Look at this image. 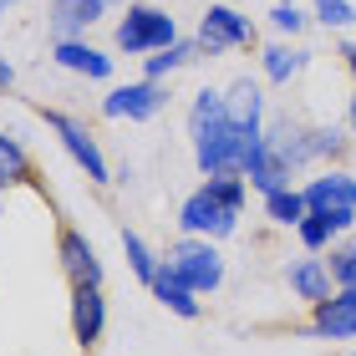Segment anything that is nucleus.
<instances>
[{
	"label": "nucleus",
	"mask_w": 356,
	"mask_h": 356,
	"mask_svg": "<svg viewBox=\"0 0 356 356\" xmlns=\"http://www.w3.org/2000/svg\"><path fill=\"white\" fill-rule=\"evenodd\" d=\"M260 148H265V127H234V122H224L209 138L193 143V163H199L204 178H219V173H239V178H245L250 158Z\"/></svg>",
	"instance_id": "f257e3e1"
},
{
	"label": "nucleus",
	"mask_w": 356,
	"mask_h": 356,
	"mask_svg": "<svg viewBox=\"0 0 356 356\" xmlns=\"http://www.w3.org/2000/svg\"><path fill=\"white\" fill-rule=\"evenodd\" d=\"M112 41H118V51H127V56L168 51V46L178 41V21L168 10H158V6H127L118 31H112Z\"/></svg>",
	"instance_id": "f03ea898"
},
{
	"label": "nucleus",
	"mask_w": 356,
	"mask_h": 356,
	"mask_svg": "<svg viewBox=\"0 0 356 356\" xmlns=\"http://www.w3.org/2000/svg\"><path fill=\"white\" fill-rule=\"evenodd\" d=\"M163 265L193 290V296H209V290H219V285H224V254L209 245V239H199V234L173 239L168 254H163Z\"/></svg>",
	"instance_id": "7ed1b4c3"
},
{
	"label": "nucleus",
	"mask_w": 356,
	"mask_h": 356,
	"mask_svg": "<svg viewBox=\"0 0 356 356\" xmlns=\"http://www.w3.org/2000/svg\"><path fill=\"white\" fill-rule=\"evenodd\" d=\"M178 224H184V234H199V239H224L239 229V209L224 204L209 184H199L184 199V209H178Z\"/></svg>",
	"instance_id": "20e7f679"
},
{
	"label": "nucleus",
	"mask_w": 356,
	"mask_h": 356,
	"mask_svg": "<svg viewBox=\"0 0 356 356\" xmlns=\"http://www.w3.org/2000/svg\"><path fill=\"white\" fill-rule=\"evenodd\" d=\"M199 51L204 56H219V51H250L254 41V26L245 21V15H239L234 6H209L204 10V21H199Z\"/></svg>",
	"instance_id": "39448f33"
},
{
	"label": "nucleus",
	"mask_w": 356,
	"mask_h": 356,
	"mask_svg": "<svg viewBox=\"0 0 356 356\" xmlns=\"http://www.w3.org/2000/svg\"><path fill=\"white\" fill-rule=\"evenodd\" d=\"M41 112V122L51 127V133L61 138V148H67L72 158H76V168H87V178L92 184H112L107 178V158H102V148H97V138L87 133L76 118H67V112H56V107H36Z\"/></svg>",
	"instance_id": "423d86ee"
},
{
	"label": "nucleus",
	"mask_w": 356,
	"mask_h": 356,
	"mask_svg": "<svg viewBox=\"0 0 356 356\" xmlns=\"http://www.w3.org/2000/svg\"><path fill=\"white\" fill-rule=\"evenodd\" d=\"M56 260H61V275H67V285H102V260H97L92 239L82 229H72V224H56Z\"/></svg>",
	"instance_id": "0eeeda50"
},
{
	"label": "nucleus",
	"mask_w": 356,
	"mask_h": 356,
	"mask_svg": "<svg viewBox=\"0 0 356 356\" xmlns=\"http://www.w3.org/2000/svg\"><path fill=\"white\" fill-rule=\"evenodd\" d=\"M163 102H168V92H163V82H127V87H112L107 97H102V118H127V122H143V118H158L163 112Z\"/></svg>",
	"instance_id": "6e6552de"
},
{
	"label": "nucleus",
	"mask_w": 356,
	"mask_h": 356,
	"mask_svg": "<svg viewBox=\"0 0 356 356\" xmlns=\"http://www.w3.org/2000/svg\"><path fill=\"white\" fill-rule=\"evenodd\" d=\"M107 331V296L102 285H76L72 290V341L82 346V356H92V346Z\"/></svg>",
	"instance_id": "1a4fd4ad"
},
{
	"label": "nucleus",
	"mask_w": 356,
	"mask_h": 356,
	"mask_svg": "<svg viewBox=\"0 0 356 356\" xmlns=\"http://www.w3.org/2000/svg\"><path fill=\"white\" fill-rule=\"evenodd\" d=\"M311 336L321 341H356V296L351 290H336V296L311 305Z\"/></svg>",
	"instance_id": "9d476101"
},
{
	"label": "nucleus",
	"mask_w": 356,
	"mask_h": 356,
	"mask_svg": "<svg viewBox=\"0 0 356 356\" xmlns=\"http://www.w3.org/2000/svg\"><path fill=\"white\" fill-rule=\"evenodd\" d=\"M107 0H51V10H46V26H51L56 41H82L87 31L102 21Z\"/></svg>",
	"instance_id": "9b49d317"
},
{
	"label": "nucleus",
	"mask_w": 356,
	"mask_h": 356,
	"mask_svg": "<svg viewBox=\"0 0 356 356\" xmlns=\"http://www.w3.org/2000/svg\"><path fill=\"white\" fill-rule=\"evenodd\" d=\"M305 193V209L311 214H331V209H356V178L346 168H326L321 178L300 188Z\"/></svg>",
	"instance_id": "f8f14e48"
},
{
	"label": "nucleus",
	"mask_w": 356,
	"mask_h": 356,
	"mask_svg": "<svg viewBox=\"0 0 356 356\" xmlns=\"http://www.w3.org/2000/svg\"><path fill=\"white\" fill-rule=\"evenodd\" d=\"M265 143L275 153L285 158L290 168H305V163H316V153H311V122H300V118H275L270 127H265Z\"/></svg>",
	"instance_id": "ddd939ff"
},
{
	"label": "nucleus",
	"mask_w": 356,
	"mask_h": 356,
	"mask_svg": "<svg viewBox=\"0 0 356 356\" xmlns=\"http://www.w3.org/2000/svg\"><path fill=\"white\" fill-rule=\"evenodd\" d=\"M51 61H56V67H67V72H76V76H92V82H107V76H112V56H102L87 41H56L51 46Z\"/></svg>",
	"instance_id": "4468645a"
},
{
	"label": "nucleus",
	"mask_w": 356,
	"mask_h": 356,
	"mask_svg": "<svg viewBox=\"0 0 356 356\" xmlns=\"http://www.w3.org/2000/svg\"><path fill=\"white\" fill-rule=\"evenodd\" d=\"M15 184H26V188H36L41 199H46V184L36 178V163H31V153L15 143L10 133H0V193L15 188Z\"/></svg>",
	"instance_id": "2eb2a0df"
},
{
	"label": "nucleus",
	"mask_w": 356,
	"mask_h": 356,
	"mask_svg": "<svg viewBox=\"0 0 356 356\" xmlns=\"http://www.w3.org/2000/svg\"><path fill=\"white\" fill-rule=\"evenodd\" d=\"M153 300L158 305H163V311H173V316H184V321H199V311H204V305H199V296H193V290L184 285V280H178V275L163 265V260H158V275H153Z\"/></svg>",
	"instance_id": "dca6fc26"
},
{
	"label": "nucleus",
	"mask_w": 356,
	"mask_h": 356,
	"mask_svg": "<svg viewBox=\"0 0 356 356\" xmlns=\"http://www.w3.org/2000/svg\"><path fill=\"white\" fill-rule=\"evenodd\" d=\"M224 112H229L234 127H265V92H260V82H250V76L229 82V92H224Z\"/></svg>",
	"instance_id": "f3484780"
},
{
	"label": "nucleus",
	"mask_w": 356,
	"mask_h": 356,
	"mask_svg": "<svg viewBox=\"0 0 356 356\" xmlns=\"http://www.w3.org/2000/svg\"><path fill=\"white\" fill-rule=\"evenodd\" d=\"M285 280H290V290H296L300 300H326V296H336V280H331V265L326 260H296L285 270Z\"/></svg>",
	"instance_id": "a211bd4d"
},
{
	"label": "nucleus",
	"mask_w": 356,
	"mask_h": 356,
	"mask_svg": "<svg viewBox=\"0 0 356 356\" xmlns=\"http://www.w3.org/2000/svg\"><path fill=\"white\" fill-rule=\"evenodd\" d=\"M305 61H311V51H300V46H285V41H270L265 51H260L265 82H275V87H285L290 76H300V72H305Z\"/></svg>",
	"instance_id": "6ab92c4d"
},
{
	"label": "nucleus",
	"mask_w": 356,
	"mask_h": 356,
	"mask_svg": "<svg viewBox=\"0 0 356 356\" xmlns=\"http://www.w3.org/2000/svg\"><path fill=\"white\" fill-rule=\"evenodd\" d=\"M224 122H229V112H224V92L204 87L199 97H193V107H188V138L199 143V138H209V133L224 127Z\"/></svg>",
	"instance_id": "aec40b11"
},
{
	"label": "nucleus",
	"mask_w": 356,
	"mask_h": 356,
	"mask_svg": "<svg viewBox=\"0 0 356 356\" xmlns=\"http://www.w3.org/2000/svg\"><path fill=\"white\" fill-rule=\"evenodd\" d=\"M204 51H199V41H184L178 36L168 51H153L148 61H143V76H148V82H163L168 72H178V67H188V61H199Z\"/></svg>",
	"instance_id": "412c9836"
},
{
	"label": "nucleus",
	"mask_w": 356,
	"mask_h": 356,
	"mask_svg": "<svg viewBox=\"0 0 356 356\" xmlns=\"http://www.w3.org/2000/svg\"><path fill=\"white\" fill-rule=\"evenodd\" d=\"M265 214L280 224V229H296L311 209H305V193L300 188H275V193H265Z\"/></svg>",
	"instance_id": "4be33fe9"
},
{
	"label": "nucleus",
	"mask_w": 356,
	"mask_h": 356,
	"mask_svg": "<svg viewBox=\"0 0 356 356\" xmlns=\"http://www.w3.org/2000/svg\"><path fill=\"white\" fill-rule=\"evenodd\" d=\"M122 254H127V270H133L143 285H153V275H158V254H153L148 245H143V234L122 229Z\"/></svg>",
	"instance_id": "5701e85b"
},
{
	"label": "nucleus",
	"mask_w": 356,
	"mask_h": 356,
	"mask_svg": "<svg viewBox=\"0 0 356 356\" xmlns=\"http://www.w3.org/2000/svg\"><path fill=\"white\" fill-rule=\"evenodd\" d=\"M296 234H300V245L311 250V254H321V250H326L331 239H336V229H331V219H326V214H305V219L296 224Z\"/></svg>",
	"instance_id": "b1692460"
},
{
	"label": "nucleus",
	"mask_w": 356,
	"mask_h": 356,
	"mask_svg": "<svg viewBox=\"0 0 356 356\" xmlns=\"http://www.w3.org/2000/svg\"><path fill=\"white\" fill-rule=\"evenodd\" d=\"M346 148H351V143H346L341 127H326V122L311 127V153L316 158H346Z\"/></svg>",
	"instance_id": "393cba45"
},
{
	"label": "nucleus",
	"mask_w": 356,
	"mask_h": 356,
	"mask_svg": "<svg viewBox=\"0 0 356 356\" xmlns=\"http://www.w3.org/2000/svg\"><path fill=\"white\" fill-rule=\"evenodd\" d=\"M331 280H336V290H356V245H346V250H331Z\"/></svg>",
	"instance_id": "a878e982"
},
{
	"label": "nucleus",
	"mask_w": 356,
	"mask_h": 356,
	"mask_svg": "<svg viewBox=\"0 0 356 356\" xmlns=\"http://www.w3.org/2000/svg\"><path fill=\"white\" fill-rule=\"evenodd\" d=\"M316 21L331 31H346L356 21V10H351V0H316Z\"/></svg>",
	"instance_id": "bb28decb"
},
{
	"label": "nucleus",
	"mask_w": 356,
	"mask_h": 356,
	"mask_svg": "<svg viewBox=\"0 0 356 356\" xmlns=\"http://www.w3.org/2000/svg\"><path fill=\"white\" fill-rule=\"evenodd\" d=\"M270 26L285 31V36H300V31H305V15H300V6H275V10H270Z\"/></svg>",
	"instance_id": "cd10ccee"
},
{
	"label": "nucleus",
	"mask_w": 356,
	"mask_h": 356,
	"mask_svg": "<svg viewBox=\"0 0 356 356\" xmlns=\"http://www.w3.org/2000/svg\"><path fill=\"white\" fill-rule=\"evenodd\" d=\"M10 82H15V72H10V61H6V56H0V92H6Z\"/></svg>",
	"instance_id": "c85d7f7f"
},
{
	"label": "nucleus",
	"mask_w": 356,
	"mask_h": 356,
	"mask_svg": "<svg viewBox=\"0 0 356 356\" xmlns=\"http://www.w3.org/2000/svg\"><path fill=\"white\" fill-rule=\"evenodd\" d=\"M346 122H351V133H356V92H351V107H346Z\"/></svg>",
	"instance_id": "c756f323"
},
{
	"label": "nucleus",
	"mask_w": 356,
	"mask_h": 356,
	"mask_svg": "<svg viewBox=\"0 0 356 356\" xmlns=\"http://www.w3.org/2000/svg\"><path fill=\"white\" fill-rule=\"evenodd\" d=\"M10 6H15V0H0V21H6V10H10Z\"/></svg>",
	"instance_id": "7c9ffc66"
},
{
	"label": "nucleus",
	"mask_w": 356,
	"mask_h": 356,
	"mask_svg": "<svg viewBox=\"0 0 356 356\" xmlns=\"http://www.w3.org/2000/svg\"><path fill=\"white\" fill-rule=\"evenodd\" d=\"M275 6H296V0H275Z\"/></svg>",
	"instance_id": "2f4dec72"
},
{
	"label": "nucleus",
	"mask_w": 356,
	"mask_h": 356,
	"mask_svg": "<svg viewBox=\"0 0 356 356\" xmlns=\"http://www.w3.org/2000/svg\"><path fill=\"white\" fill-rule=\"evenodd\" d=\"M107 6H118V0H107Z\"/></svg>",
	"instance_id": "473e14b6"
},
{
	"label": "nucleus",
	"mask_w": 356,
	"mask_h": 356,
	"mask_svg": "<svg viewBox=\"0 0 356 356\" xmlns=\"http://www.w3.org/2000/svg\"><path fill=\"white\" fill-rule=\"evenodd\" d=\"M346 356H356V351H346Z\"/></svg>",
	"instance_id": "72a5a7b5"
}]
</instances>
